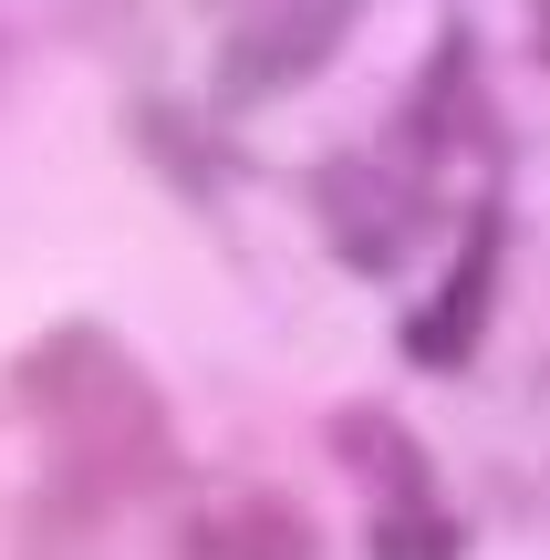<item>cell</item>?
Returning <instances> with one entry per match:
<instances>
[{"mask_svg":"<svg viewBox=\"0 0 550 560\" xmlns=\"http://www.w3.org/2000/svg\"><path fill=\"white\" fill-rule=\"evenodd\" d=\"M540 32H550V11H540Z\"/></svg>","mask_w":550,"mask_h":560,"instance_id":"cell-4","label":"cell"},{"mask_svg":"<svg viewBox=\"0 0 550 560\" xmlns=\"http://www.w3.org/2000/svg\"><path fill=\"white\" fill-rule=\"evenodd\" d=\"M332 436L353 446V478L385 488V509H374V560H457V529H447V509H436V478H426L406 425L395 416H343Z\"/></svg>","mask_w":550,"mask_h":560,"instance_id":"cell-2","label":"cell"},{"mask_svg":"<svg viewBox=\"0 0 550 560\" xmlns=\"http://www.w3.org/2000/svg\"><path fill=\"white\" fill-rule=\"evenodd\" d=\"M11 395H21V416L52 436V467L73 488H94V499H136V488H156L166 467H177L156 384H145L136 353L104 342L94 322L42 332L32 353L11 363Z\"/></svg>","mask_w":550,"mask_h":560,"instance_id":"cell-1","label":"cell"},{"mask_svg":"<svg viewBox=\"0 0 550 560\" xmlns=\"http://www.w3.org/2000/svg\"><path fill=\"white\" fill-rule=\"evenodd\" d=\"M219 21H229V42H219L229 94H281L343 42L353 0H219Z\"/></svg>","mask_w":550,"mask_h":560,"instance_id":"cell-3","label":"cell"}]
</instances>
